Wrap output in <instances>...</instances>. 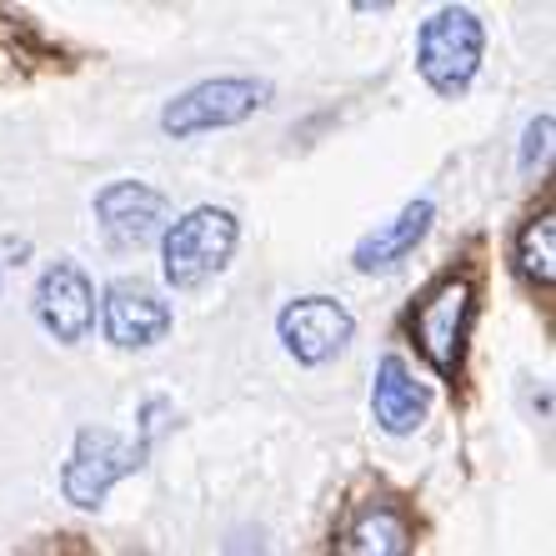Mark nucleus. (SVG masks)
I'll return each mask as SVG.
<instances>
[{"label":"nucleus","mask_w":556,"mask_h":556,"mask_svg":"<svg viewBox=\"0 0 556 556\" xmlns=\"http://www.w3.org/2000/svg\"><path fill=\"white\" fill-rule=\"evenodd\" d=\"M271 101V86L256 76H216V80H201L191 91L170 96L161 105V130L186 141V136H201V130H226V126H241Z\"/></svg>","instance_id":"nucleus-5"},{"label":"nucleus","mask_w":556,"mask_h":556,"mask_svg":"<svg viewBox=\"0 0 556 556\" xmlns=\"http://www.w3.org/2000/svg\"><path fill=\"white\" fill-rule=\"evenodd\" d=\"M486 30L466 5H446L416 36V71L437 96H462L481 71Z\"/></svg>","instance_id":"nucleus-4"},{"label":"nucleus","mask_w":556,"mask_h":556,"mask_svg":"<svg viewBox=\"0 0 556 556\" xmlns=\"http://www.w3.org/2000/svg\"><path fill=\"white\" fill-rule=\"evenodd\" d=\"M170 321L176 311L170 301L155 291L151 281L141 276H116L105 286L101 296V326H105V341L116 351H151L170 337Z\"/></svg>","instance_id":"nucleus-6"},{"label":"nucleus","mask_w":556,"mask_h":556,"mask_svg":"<svg viewBox=\"0 0 556 556\" xmlns=\"http://www.w3.org/2000/svg\"><path fill=\"white\" fill-rule=\"evenodd\" d=\"M517 271L527 276L531 286H552L556 276V226H552V211H536V216L521 226L517 236Z\"/></svg>","instance_id":"nucleus-13"},{"label":"nucleus","mask_w":556,"mask_h":556,"mask_svg":"<svg viewBox=\"0 0 556 556\" xmlns=\"http://www.w3.org/2000/svg\"><path fill=\"white\" fill-rule=\"evenodd\" d=\"M431 412V391L427 381H416V371L402 356H381L371 381V416L387 437H412Z\"/></svg>","instance_id":"nucleus-12"},{"label":"nucleus","mask_w":556,"mask_h":556,"mask_svg":"<svg viewBox=\"0 0 556 556\" xmlns=\"http://www.w3.org/2000/svg\"><path fill=\"white\" fill-rule=\"evenodd\" d=\"M276 337H281L286 356H296L301 366H326L351 346L356 316L337 296H296L276 316Z\"/></svg>","instance_id":"nucleus-7"},{"label":"nucleus","mask_w":556,"mask_h":556,"mask_svg":"<svg viewBox=\"0 0 556 556\" xmlns=\"http://www.w3.org/2000/svg\"><path fill=\"white\" fill-rule=\"evenodd\" d=\"M546 151H552V116H536L527 126V146H521V166L536 170L546 161Z\"/></svg>","instance_id":"nucleus-14"},{"label":"nucleus","mask_w":556,"mask_h":556,"mask_svg":"<svg viewBox=\"0 0 556 556\" xmlns=\"http://www.w3.org/2000/svg\"><path fill=\"white\" fill-rule=\"evenodd\" d=\"M96 226L116 251H141L166 231V195L146 181H111L96 191Z\"/></svg>","instance_id":"nucleus-9"},{"label":"nucleus","mask_w":556,"mask_h":556,"mask_svg":"<svg viewBox=\"0 0 556 556\" xmlns=\"http://www.w3.org/2000/svg\"><path fill=\"white\" fill-rule=\"evenodd\" d=\"M30 306H36V321L46 337H55L61 346H76L96 326V286L76 261H51L40 271Z\"/></svg>","instance_id":"nucleus-8"},{"label":"nucleus","mask_w":556,"mask_h":556,"mask_svg":"<svg viewBox=\"0 0 556 556\" xmlns=\"http://www.w3.org/2000/svg\"><path fill=\"white\" fill-rule=\"evenodd\" d=\"M241 226L226 206H195L181 220H170L161 236V276L176 291H195L211 276H220L236 256Z\"/></svg>","instance_id":"nucleus-2"},{"label":"nucleus","mask_w":556,"mask_h":556,"mask_svg":"<svg viewBox=\"0 0 556 556\" xmlns=\"http://www.w3.org/2000/svg\"><path fill=\"white\" fill-rule=\"evenodd\" d=\"M471 316H477V286L471 276H441L427 296L412 306V341L431 362V371L452 381L466 362V337H471Z\"/></svg>","instance_id":"nucleus-3"},{"label":"nucleus","mask_w":556,"mask_h":556,"mask_svg":"<svg viewBox=\"0 0 556 556\" xmlns=\"http://www.w3.org/2000/svg\"><path fill=\"white\" fill-rule=\"evenodd\" d=\"M412 546H416L412 517L387 496L351 506L337 531V556H412Z\"/></svg>","instance_id":"nucleus-10"},{"label":"nucleus","mask_w":556,"mask_h":556,"mask_svg":"<svg viewBox=\"0 0 556 556\" xmlns=\"http://www.w3.org/2000/svg\"><path fill=\"white\" fill-rule=\"evenodd\" d=\"M226 556H276V552H271V542H266L261 531L236 527L231 536H226Z\"/></svg>","instance_id":"nucleus-15"},{"label":"nucleus","mask_w":556,"mask_h":556,"mask_svg":"<svg viewBox=\"0 0 556 556\" xmlns=\"http://www.w3.org/2000/svg\"><path fill=\"white\" fill-rule=\"evenodd\" d=\"M431 220H437V201H431V195H416V201H406L396 216L381 220L376 231H366L362 241L351 247V266H356L362 276H376V271L402 266V261L412 256L421 241H427Z\"/></svg>","instance_id":"nucleus-11"},{"label":"nucleus","mask_w":556,"mask_h":556,"mask_svg":"<svg viewBox=\"0 0 556 556\" xmlns=\"http://www.w3.org/2000/svg\"><path fill=\"white\" fill-rule=\"evenodd\" d=\"M166 412H170V402H161V396H155V402L146 406V416H141V437H130V441L116 437L111 427H80L76 431V446H71V462H65V471H61L65 502L80 506V511L105 506L111 486L146 466L155 437H161V427H166V421H161Z\"/></svg>","instance_id":"nucleus-1"}]
</instances>
